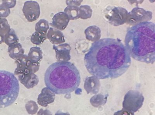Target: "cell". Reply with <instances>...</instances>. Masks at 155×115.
Masks as SVG:
<instances>
[{
    "mask_svg": "<svg viewBox=\"0 0 155 115\" xmlns=\"http://www.w3.org/2000/svg\"><path fill=\"white\" fill-rule=\"evenodd\" d=\"M131 57L120 40L104 38L93 43L84 57L88 72L99 79L117 78L130 66Z\"/></svg>",
    "mask_w": 155,
    "mask_h": 115,
    "instance_id": "cell-1",
    "label": "cell"
},
{
    "mask_svg": "<svg viewBox=\"0 0 155 115\" xmlns=\"http://www.w3.org/2000/svg\"><path fill=\"white\" fill-rule=\"evenodd\" d=\"M124 41V46L131 57L143 63H154V23L141 22L130 27L127 30Z\"/></svg>",
    "mask_w": 155,
    "mask_h": 115,
    "instance_id": "cell-2",
    "label": "cell"
},
{
    "mask_svg": "<svg viewBox=\"0 0 155 115\" xmlns=\"http://www.w3.org/2000/svg\"><path fill=\"white\" fill-rule=\"evenodd\" d=\"M44 81L47 88L58 95L71 93L78 88L81 82L79 72L73 63L57 62L45 72Z\"/></svg>",
    "mask_w": 155,
    "mask_h": 115,
    "instance_id": "cell-3",
    "label": "cell"
},
{
    "mask_svg": "<svg viewBox=\"0 0 155 115\" xmlns=\"http://www.w3.org/2000/svg\"><path fill=\"white\" fill-rule=\"evenodd\" d=\"M19 92V81L15 75L0 70V108L12 105L17 99Z\"/></svg>",
    "mask_w": 155,
    "mask_h": 115,
    "instance_id": "cell-4",
    "label": "cell"
},
{
    "mask_svg": "<svg viewBox=\"0 0 155 115\" xmlns=\"http://www.w3.org/2000/svg\"><path fill=\"white\" fill-rule=\"evenodd\" d=\"M144 98L142 94L137 91H130L126 94L123 102L124 110L135 113L142 107Z\"/></svg>",
    "mask_w": 155,
    "mask_h": 115,
    "instance_id": "cell-5",
    "label": "cell"
},
{
    "mask_svg": "<svg viewBox=\"0 0 155 115\" xmlns=\"http://www.w3.org/2000/svg\"><path fill=\"white\" fill-rule=\"evenodd\" d=\"M15 63L17 64V67L15 74L18 76L34 74L39 69L40 63L31 62L26 55H23L16 59Z\"/></svg>",
    "mask_w": 155,
    "mask_h": 115,
    "instance_id": "cell-6",
    "label": "cell"
},
{
    "mask_svg": "<svg viewBox=\"0 0 155 115\" xmlns=\"http://www.w3.org/2000/svg\"><path fill=\"white\" fill-rule=\"evenodd\" d=\"M23 12L26 19L29 22L35 21L40 16L39 5L36 1H27L25 3Z\"/></svg>",
    "mask_w": 155,
    "mask_h": 115,
    "instance_id": "cell-7",
    "label": "cell"
},
{
    "mask_svg": "<svg viewBox=\"0 0 155 115\" xmlns=\"http://www.w3.org/2000/svg\"><path fill=\"white\" fill-rule=\"evenodd\" d=\"M55 94L47 87L43 88L41 93L38 95L37 102L39 105L44 107H46L49 104L54 101Z\"/></svg>",
    "mask_w": 155,
    "mask_h": 115,
    "instance_id": "cell-8",
    "label": "cell"
},
{
    "mask_svg": "<svg viewBox=\"0 0 155 115\" xmlns=\"http://www.w3.org/2000/svg\"><path fill=\"white\" fill-rule=\"evenodd\" d=\"M69 18L64 12L56 14L52 18V22L50 24L55 29L63 31L66 28L69 22Z\"/></svg>",
    "mask_w": 155,
    "mask_h": 115,
    "instance_id": "cell-9",
    "label": "cell"
},
{
    "mask_svg": "<svg viewBox=\"0 0 155 115\" xmlns=\"http://www.w3.org/2000/svg\"><path fill=\"white\" fill-rule=\"evenodd\" d=\"M70 48L67 44L53 46V49L56 52L58 62H66L70 59Z\"/></svg>",
    "mask_w": 155,
    "mask_h": 115,
    "instance_id": "cell-10",
    "label": "cell"
},
{
    "mask_svg": "<svg viewBox=\"0 0 155 115\" xmlns=\"http://www.w3.org/2000/svg\"><path fill=\"white\" fill-rule=\"evenodd\" d=\"M47 37L54 45H58L65 42L63 33L59 30L51 27L48 30Z\"/></svg>",
    "mask_w": 155,
    "mask_h": 115,
    "instance_id": "cell-11",
    "label": "cell"
},
{
    "mask_svg": "<svg viewBox=\"0 0 155 115\" xmlns=\"http://www.w3.org/2000/svg\"><path fill=\"white\" fill-rule=\"evenodd\" d=\"M18 78L20 82L28 89L32 88L36 86L39 81L38 77L34 74L18 76Z\"/></svg>",
    "mask_w": 155,
    "mask_h": 115,
    "instance_id": "cell-12",
    "label": "cell"
},
{
    "mask_svg": "<svg viewBox=\"0 0 155 115\" xmlns=\"http://www.w3.org/2000/svg\"><path fill=\"white\" fill-rule=\"evenodd\" d=\"M8 52L12 59H17L24 55V50L21 45L19 43L9 46Z\"/></svg>",
    "mask_w": 155,
    "mask_h": 115,
    "instance_id": "cell-13",
    "label": "cell"
},
{
    "mask_svg": "<svg viewBox=\"0 0 155 115\" xmlns=\"http://www.w3.org/2000/svg\"><path fill=\"white\" fill-rule=\"evenodd\" d=\"M28 59L31 62L40 63L42 59V52L38 47H32L29 52Z\"/></svg>",
    "mask_w": 155,
    "mask_h": 115,
    "instance_id": "cell-14",
    "label": "cell"
},
{
    "mask_svg": "<svg viewBox=\"0 0 155 115\" xmlns=\"http://www.w3.org/2000/svg\"><path fill=\"white\" fill-rule=\"evenodd\" d=\"M18 41V39L13 29H11L5 36V42L9 46L12 44L17 43Z\"/></svg>",
    "mask_w": 155,
    "mask_h": 115,
    "instance_id": "cell-15",
    "label": "cell"
},
{
    "mask_svg": "<svg viewBox=\"0 0 155 115\" xmlns=\"http://www.w3.org/2000/svg\"><path fill=\"white\" fill-rule=\"evenodd\" d=\"M47 38V34L39 32L33 33L31 38V41L33 44L36 45H41Z\"/></svg>",
    "mask_w": 155,
    "mask_h": 115,
    "instance_id": "cell-16",
    "label": "cell"
},
{
    "mask_svg": "<svg viewBox=\"0 0 155 115\" xmlns=\"http://www.w3.org/2000/svg\"><path fill=\"white\" fill-rule=\"evenodd\" d=\"M49 27L47 21L44 19H41L35 25V31L47 34Z\"/></svg>",
    "mask_w": 155,
    "mask_h": 115,
    "instance_id": "cell-17",
    "label": "cell"
},
{
    "mask_svg": "<svg viewBox=\"0 0 155 115\" xmlns=\"http://www.w3.org/2000/svg\"><path fill=\"white\" fill-rule=\"evenodd\" d=\"M25 108L28 113L30 115L35 114L38 109V107L36 102L33 101H28L26 104Z\"/></svg>",
    "mask_w": 155,
    "mask_h": 115,
    "instance_id": "cell-18",
    "label": "cell"
},
{
    "mask_svg": "<svg viewBox=\"0 0 155 115\" xmlns=\"http://www.w3.org/2000/svg\"><path fill=\"white\" fill-rule=\"evenodd\" d=\"M10 29L7 20L5 18H0V34L5 36Z\"/></svg>",
    "mask_w": 155,
    "mask_h": 115,
    "instance_id": "cell-19",
    "label": "cell"
},
{
    "mask_svg": "<svg viewBox=\"0 0 155 115\" xmlns=\"http://www.w3.org/2000/svg\"><path fill=\"white\" fill-rule=\"evenodd\" d=\"M77 9L74 7L68 6L64 10V13L67 15L69 19L71 20L77 19Z\"/></svg>",
    "mask_w": 155,
    "mask_h": 115,
    "instance_id": "cell-20",
    "label": "cell"
},
{
    "mask_svg": "<svg viewBox=\"0 0 155 115\" xmlns=\"http://www.w3.org/2000/svg\"><path fill=\"white\" fill-rule=\"evenodd\" d=\"M10 13V11L4 4L0 5V18L7 17Z\"/></svg>",
    "mask_w": 155,
    "mask_h": 115,
    "instance_id": "cell-21",
    "label": "cell"
},
{
    "mask_svg": "<svg viewBox=\"0 0 155 115\" xmlns=\"http://www.w3.org/2000/svg\"><path fill=\"white\" fill-rule=\"evenodd\" d=\"M114 115H134V113L123 109L121 110L115 112Z\"/></svg>",
    "mask_w": 155,
    "mask_h": 115,
    "instance_id": "cell-22",
    "label": "cell"
},
{
    "mask_svg": "<svg viewBox=\"0 0 155 115\" xmlns=\"http://www.w3.org/2000/svg\"><path fill=\"white\" fill-rule=\"evenodd\" d=\"M16 1H2V4L6 5L8 8H13L16 5Z\"/></svg>",
    "mask_w": 155,
    "mask_h": 115,
    "instance_id": "cell-23",
    "label": "cell"
},
{
    "mask_svg": "<svg viewBox=\"0 0 155 115\" xmlns=\"http://www.w3.org/2000/svg\"><path fill=\"white\" fill-rule=\"evenodd\" d=\"M37 115H52L51 112L48 109L44 110L42 109H40L37 113Z\"/></svg>",
    "mask_w": 155,
    "mask_h": 115,
    "instance_id": "cell-24",
    "label": "cell"
},
{
    "mask_svg": "<svg viewBox=\"0 0 155 115\" xmlns=\"http://www.w3.org/2000/svg\"><path fill=\"white\" fill-rule=\"evenodd\" d=\"M55 115H70V114L68 113H63V112L61 111L60 110H59L56 112Z\"/></svg>",
    "mask_w": 155,
    "mask_h": 115,
    "instance_id": "cell-25",
    "label": "cell"
},
{
    "mask_svg": "<svg viewBox=\"0 0 155 115\" xmlns=\"http://www.w3.org/2000/svg\"><path fill=\"white\" fill-rule=\"evenodd\" d=\"M5 42V36L0 34V45Z\"/></svg>",
    "mask_w": 155,
    "mask_h": 115,
    "instance_id": "cell-26",
    "label": "cell"
}]
</instances>
